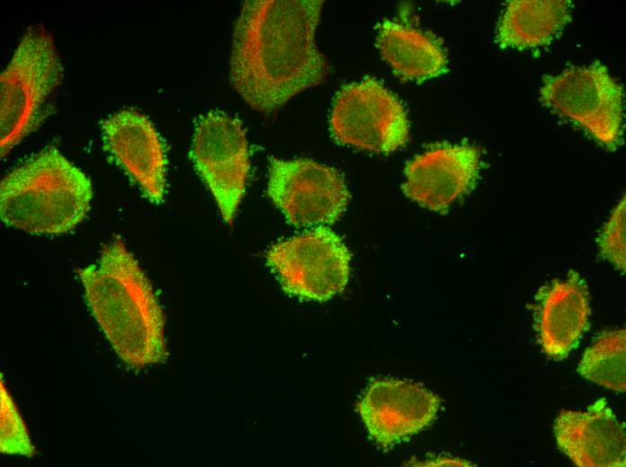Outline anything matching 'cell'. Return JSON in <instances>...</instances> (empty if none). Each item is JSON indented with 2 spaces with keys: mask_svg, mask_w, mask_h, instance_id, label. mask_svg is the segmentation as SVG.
I'll use <instances>...</instances> for the list:
<instances>
[{
  "mask_svg": "<svg viewBox=\"0 0 626 467\" xmlns=\"http://www.w3.org/2000/svg\"><path fill=\"white\" fill-rule=\"evenodd\" d=\"M323 0H248L237 20L229 65L234 89L270 113L321 84L329 66L316 40Z\"/></svg>",
  "mask_w": 626,
  "mask_h": 467,
  "instance_id": "1",
  "label": "cell"
},
{
  "mask_svg": "<svg viewBox=\"0 0 626 467\" xmlns=\"http://www.w3.org/2000/svg\"><path fill=\"white\" fill-rule=\"evenodd\" d=\"M93 316L119 357L141 368L166 357L165 316L134 255L116 238L97 261L76 269Z\"/></svg>",
  "mask_w": 626,
  "mask_h": 467,
  "instance_id": "2",
  "label": "cell"
},
{
  "mask_svg": "<svg viewBox=\"0 0 626 467\" xmlns=\"http://www.w3.org/2000/svg\"><path fill=\"white\" fill-rule=\"evenodd\" d=\"M93 189L86 174L49 146L10 171L0 184V216L31 234H62L87 216Z\"/></svg>",
  "mask_w": 626,
  "mask_h": 467,
  "instance_id": "3",
  "label": "cell"
},
{
  "mask_svg": "<svg viewBox=\"0 0 626 467\" xmlns=\"http://www.w3.org/2000/svg\"><path fill=\"white\" fill-rule=\"evenodd\" d=\"M62 76L51 34L43 26L30 28L0 75L2 158L39 127L44 104Z\"/></svg>",
  "mask_w": 626,
  "mask_h": 467,
  "instance_id": "4",
  "label": "cell"
},
{
  "mask_svg": "<svg viewBox=\"0 0 626 467\" xmlns=\"http://www.w3.org/2000/svg\"><path fill=\"white\" fill-rule=\"evenodd\" d=\"M622 86L599 61L546 75L541 103L584 128L597 142L615 150L623 135Z\"/></svg>",
  "mask_w": 626,
  "mask_h": 467,
  "instance_id": "5",
  "label": "cell"
},
{
  "mask_svg": "<svg viewBox=\"0 0 626 467\" xmlns=\"http://www.w3.org/2000/svg\"><path fill=\"white\" fill-rule=\"evenodd\" d=\"M351 254L339 235L319 226L274 243L267 265L285 293L324 302L341 293L350 275Z\"/></svg>",
  "mask_w": 626,
  "mask_h": 467,
  "instance_id": "6",
  "label": "cell"
},
{
  "mask_svg": "<svg viewBox=\"0 0 626 467\" xmlns=\"http://www.w3.org/2000/svg\"><path fill=\"white\" fill-rule=\"evenodd\" d=\"M329 128L338 144L378 154L394 152L409 137L402 103L372 77L344 85L336 93Z\"/></svg>",
  "mask_w": 626,
  "mask_h": 467,
  "instance_id": "7",
  "label": "cell"
},
{
  "mask_svg": "<svg viewBox=\"0 0 626 467\" xmlns=\"http://www.w3.org/2000/svg\"><path fill=\"white\" fill-rule=\"evenodd\" d=\"M190 158L211 192L225 223L232 225L246 191L249 148L241 121L211 110L200 118Z\"/></svg>",
  "mask_w": 626,
  "mask_h": 467,
  "instance_id": "8",
  "label": "cell"
},
{
  "mask_svg": "<svg viewBox=\"0 0 626 467\" xmlns=\"http://www.w3.org/2000/svg\"><path fill=\"white\" fill-rule=\"evenodd\" d=\"M267 194L295 227L335 223L350 198L335 169L306 158L270 157Z\"/></svg>",
  "mask_w": 626,
  "mask_h": 467,
  "instance_id": "9",
  "label": "cell"
},
{
  "mask_svg": "<svg viewBox=\"0 0 626 467\" xmlns=\"http://www.w3.org/2000/svg\"><path fill=\"white\" fill-rule=\"evenodd\" d=\"M441 399L423 385L384 379L372 382L357 410L370 436L388 447L418 434L435 419Z\"/></svg>",
  "mask_w": 626,
  "mask_h": 467,
  "instance_id": "10",
  "label": "cell"
},
{
  "mask_svg": "<svg viewBox=\"0 0 626 467\" xmlns=\"http://www.w3.org/2000/svg\"><path fill=\"white\" fill-rule=\"evenodd\" d=\"M104 146L115 163L151 202L164 200L166 155L163 140L149 119L133 109L116 111L103 120Z\"/></svg>",
  "mask_w": 626,
  "mask_h": 467,
  "instance_id": "11",
  "label": "cell"
},
{
  "mask_svg": "<svg viewBox=\"0 0 626 467\" xmlns=\"http://www.w3.org/2000/svg\"><path fill=\"white\" fill-rule=\"evenodd\" d=\"M480 163V151L471 145L429 149L407 163L402 190L421 207L446 213L473 188Z\"/></svg>",
  "mask_w": 626,
  "mask_h": 467,
  "instance_id": "12",
  "label": "cell"
},
{
  "mask_svg": "<svg viewBox=\"0 0 626 467\" xmlns=\"http://www.w3.org/2000/svg\"><path fill=\"white\" fill-rule=\"evenodd\" d=\"M553 431L559 449L577 466L626 465L625 423L617 419L604 398L586 410H560Z\"/></svg>",
  "mask_w": 626,
  "mask_h": 467,
  "instance_id": "13",
  "label": "cell"
},
{
  "mask_svg": "<svg viewBox=\"0 0 626 467\" xmlns=\"http://www.w3.org/2000/svg\"><path fill=\"white\" fill-rule=\"evenodd\" d=\"M535 329L544 354L560 360L578 344L588 328V289L578 272L570 269L565 279H555L539 289Z\"/></svg>",
  "mask_w": 626,
  "mask_h": 467,
  "instance_id": "14",
  "label": "cell"
},
{
  "mask_svg": "<svg viewBox=\"0 0 626 467\" xmlns=\"http://www.w3.org/2000/svg\"><path fill=\"white\" fill-rule=\"evenodd\" d=\"M377 47L394 74L404 81H424L447 71V57L424 32L394 21L378 26Z\"/></svg>",
  "mask_w": 626,
  "mask_h": 467,
  "instance_id": "15",
  "label": "cell"
},
{
  "mask_svg": "<svg viewBox=\"0 0 626 467\" xmlns=\"http://www.w3.org/2000/svg\"><path fill=\"white\" fill-rule=\"evenodd\" d=\"M570 7L567 0L509 1L497 26V45L525 49L549 43L569 22Z\"/></svg>",
  "mask_w": 626,
  "mask_h": 467,
  "instance_id": "16",
  "label": "cell"
},
{
  "mask_svg": "<svg viewBox=\"0 0 626 467\" xmlns=\"http://www.w3.org/2000/svg\"><path fill=\"white\" fill-rule=\"evenodd\" d=\"M577 372L584 378L601 386L618 392H625V329L602 332L584 352Z\"/></svg>",
  "mask_w": 626,
  "mask_h": 467,
  "instance_id": "17",
  "label": "cell"
},
{
  "mask_svg": "<svg viewBox=\"0 0 626 467\" xmlns=\"http://www.w3.org/2000/svg\"><path fill=\"white\" fill-rule=\"evenodd\" d=\"M1 440L4 454L33 457L35 448L18 409L1 379Z\"/></svg>",
  "mask_w": 626,
  "mask_h": 467,
  "instance_id": "18",
  "label": "cell"
},
{
  "mask_svg": "<svg viewBox=\"0 0 626 467\" xmlns=\"http://www.w3.org/2000/svg\"><path fill=\"white\" fill-rule=\"evenodd\" d=\"M601 255L625 272V197L613 210L597 239Z\"/></svg>",
  "mask_w": 626,
  "mask_h": 467,
  "instance_id": "19",
  "label": "cell"
}]
</instances>
